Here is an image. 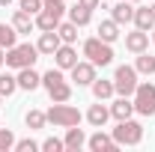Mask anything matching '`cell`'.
Returning a JSON list of instances; mask_svg holds the SVG:
<instances>
[{
    "mask_svg": "<svg viewBox=\"0 0 155 152\" xmlns=\"http://www.w3.org/2000/svg\"><path fill=\"white\" fill-rule=\"evenodd\" d=\"M45 119L51 125H57V128H72V125H81V111L72 107V104H66V101H54L48 107Z\"/></svg>",
    "mask_w": 155,
    "mask_h": 152,
    "instance_id": "cell-1",
    "label": "cell"
},
{
    "mask_svg": "<svg viewBox=\"0 0 155 152\" xmlns=\"http://www.w3.org/2000/svg\"><path fill=\"white\" fill-rule=\"evenodd\" d=\"M84 57L90 60L96 69H98V66H110V63H114V48H110V42L93 36V39L84 42Z\"/></svg>",
    "mask_w": 155,
    "mask_h": 152,
    "instance_id": "cell-2",
    "label": "cell"
},
{
    "mask_svg": "<svg viewBox=\"0 0 155 152\" xmlns=\"http://www.w3.org/2000/svg\"><path fill=\"white\" fill-rule=\"evenodd\" d=\"M36 60H39V48H36V45H30V42L6 48V66H12V69H24V66H33Z\"/></svg>",
    "mask_w": 155,
    "mask_h": 152,
    "instance_id": "cell-3",
    "label": "cell"
},
{
    "mask_svg": "<svg viewBox=\"0 0 155 152\" xmlns=\"http://www.w3.org/2000/svg\"><path fill=\"white\" fill-rule=\"evenodd\" d=\"M114 140L119 146H137L143 140V125L137 119H119L114 128Z\"/></svg>",
    "mask_w": 155,
    "mask_h": 152,
    "instance_id": "cell-4",
    "label": "cell"
},
{
    "mask_svg": "<svg viewBox=\"0 0 155 152\" xmlns=\"http://www.w3.org/2000/svg\"><path fill=\"white\" fill-rule=\"evenodd\" d=\"M137 69L134 66H116V72H114V90L119 95H134L137 90Z\"/></svg>",
    "mask_w": 155,
    "mask_h": 152,
    "instance_id": "cell-5",
    "label": "cell"
},
{
    "mask_svg": "<svg viewBox=\"0 0 155 152\" xmlns=\"http://www.w3.org/2000/svg\"><path fill=\"white\" fill-rule=\"evenodd\" d=\"M131 101H134V114L152 116L155 114V84H137Z\"/></svg>",
    "mask_w": 155,
    "mask_h": 152,
    "instance_id": "cell-6",
    "label": "cell"
},
{
    "mask_svg": "<svg viewBox=\"0 0 155 152\" xmlns=\"http://www.w3.org/2000/svg\"><path fill=\"white\" fill-rule=\"evenodd\" d=\"M69 72H72V81H75L78 87H90V84L96 81V66H93L90 60H87V63H81V60H78Z\"/></svg>",
    "mask_w": 155,
    "mask_h": 152,
    "instance_id": "cell-7",
    "label": "cell"
},
{
    "mask_svg": "<svg viewBox=\"0 0 155 152\" xmlns=\"http://www.w3.org/2000/svg\"><path fill=\"white\" fill-rule=\"evenodd\" d=\"M87 146H90L93 152H116L119 149V143L114 140V134H104L101 128H98L93 137H87Z\"/></svg>",
    "mask_w": 155,
    "mask_h": 152,
    "instance_id": "cell-8",
    "label": "cell"
},
{
    "mask_svg": "<svg viewBox=\"0 0 155 152\" xmlns=\"http://www.w3.org/2000/svg\"><path fill=\"white\" fill-rule=\"evenodd\" d=\"M60 45H63V39H60L57 30H45V33L39 36V42H36L39 54H48V57H54V51H57Z\"/></svg>",
    "mask_w": 155,
    "mask_h": 152,
    "instance_id": "cell-9",
    "label": "cell"
},
{
    "mask_svg": "<svg viewBox=\"0 0 155 152\" xmlns=\"http://www.w3.org/2000/svg\"><path fill=\"white\" fill-rule=\"evenodd\" d=\"M54 63H57V69H72L78 63V51H75V45H60L57 51H54Z\"/></svg>",
    "mask_w": 155,
    "mask_h": 152,
    "instance_id": "cell-10",
    "label": "cell"
},
{
    "mask_svg": "<svg viewBox=\"0 0 155 152\" xmlns=\"http://www.w3.org/2000/svg\"><path fill=\"white\" fill-rule=\"evenodd\" d=\"M18 90H36V87H42V75L39 72H33V66H24V69H18Z\"/></svg>",
    "mask_w": 155,
    "mask_h": 152,
    "instance_id": "cell-11",
    "label": "cell"
},
{
    "mask_svg": "<svg viewBox=\"0 0 155 152\" xmlns=\"http://www.w3.org/2000/svg\"><path fill=\"white\" fill-rule=\"evenodd\" d=\"M33 18H36V27L42 30V33H45V30H57V27H60V18H63V15L45 6L42 12H36V15H33Z\"/></svg>",
    "mask_w": 155,
    "mask_h": 152,
    "instance_id": "cell-12",
    "label": "cell"
},
{
    "mask_svg": "<svg viewBox=\"0 0 155 152\" xmlns=\"http://www.w3.org/2000/svg\"><path fill=\"white\" fill-rule=\"evenodd\" d=\"M131 114H134V101H131L128 95H119L114 104H110V116H114L116 122H119V119H131Z\"/></svg>",
    "mask_w": 155,
    "mask_h": 152,
    "instance_id": "cell-13",
    "label": "cell"
},
{
    "mask_svg": "<svg viewBox=\"0 0 155 152\" xmlns=\"http://www.w3.org/2000/svg\"><path fill=\"white\" fill-rule=\"evenodd\" d=\"M107 119H110V107H104L101 101H98V104H90V111H87V122H90L93 128H104Z\"/></svg>",
    "mask_w": 155,
    "mask_h": 152,
    "instance_id": "cell-14",
    "label": "cell"
},
{
    "mask_svg": "<svg viewBox=\"0 0 155 152\" xmlns=\"http://www.w3.org/2000/svg\"><path fill=\"white\" fill-rule=\"evenodd\" d=\"M125 48H128L131 54L146 51V48H149V33H146V30H134V33H128V36H125Z\"/></svg>",
    "mask_w": 155,
    "mask_h": 152,
    "instance_id": "cell-15",
    "label": "cell"
},
{
    "mask_svg": "<svg viewBox=\"0 0 155 152\" xmlns=\"http://www.w3.org/2000/svg\"><path fill=\"white\" fill-rule=\"evenodd\" d=\"M110 18L116 24H128V21H134V6H131V0H119L114 9H110Z\"/></svg>",
    "mask_w": 155,
    "mask_h": 152,
    "instance_id": "cell-16",
    "label": "cell"
},
{
    "mask_svg": "<svg viewBox=\"0 0 155 152\" xmlns=\"http://www.w3.org/2000/svg\"><path fill=\"white\" fill-rule=\"evenodd\" d=\"M66 149L69 152H78L81 146H87V134H84V128H78V125H72V128H66Z\"/></svg>",
    "mask_w": 155,
    "mask_h": 152,
    "instance_id": "cell-17",
    "label": "cell"
},
{
    "mask_svg": "<svg viewBox=\"0 0 155 152\" xmlns=\"http://www.w3.org/2000/svg\"><path fill=\"white\" fill-rule=\"evenodd\" d=\"M134 27H137V30H146V33L155 27V15H152V9H149V6L134 9Z\"/></svg>",
    "mask_w": 155,
    "mask_h": 152,
    "instance_id": "cell-18",
    "label": "cell"
},
{
    "mask_svg": "<svg viewBox=\"0 0 155 152\" xmlns=\"http://www.w3.org/2000/svg\"><path fill=\"white\" fill-rule=\"evenodd\" d=\"M69 21H72V24H78V27H87V24L93 21V9H87V6L75 3V6L69 9Z\"/></svg>",
    "mask_w": 155,
    "mask_h": 152,
    "instance_id": "cell-19",
    "label": "cell"
},
{
    "mask_svg": "<svg viewBox=\"0 0 155 152\" xmlns=\"http://www.w3.org/2000/svg\"><path fill=\"white\" fill-rule=\"evenodd\" d=\"M12 27H15L18 33H30V30L36 27V18H33L30 12H24V9H18V12L12 15Z\"/></svg>",
    "mask_w": 155,
    "mask_h": 152,
    "instance_id": "cell-20",
    "label": "cell"
},
{
    "mask_svg": "<svg viewBox=\"0 0 155 152\" xmlns=\"http://www.w3.org/2000/svg\"><path fill=\"white\" fill-rule=\"evenodd\" d=\"M134 69H137V75H155V57L146 54V51H140L137 60H134Z\"/></svg>",
    "mask_w": 155,
    "mask_h": 152,
    "instance_id": "cell-21",
    "label": "cell"
},
{
    "mask_svg": "<svg viewBox=\"0 0 155 152\" xmlns=\"http://www.w3.org/2000/svg\"><path fill=\"white\" fill-rule=\"evenodd\" d=\"M98 39H104V42H116V39H119V24H116L114 18L101 21V24H98Z\"/></svg>",
    "mask_w": 155,
    "mask_h": 152,
    "instance_id": "cell-22",
    "label": "cell"
},
{
    "mask_svg": "<svg viewBox=\"0 0 155 152\" xmlns=\"http://www.w3.org/2000/svg\"><path fill=\"white\" fill-rule=\"evenodd\" d=\"M90 87H93V95H96V101H104V98H110V95L116 93V90H114V81H98V78H96Z\"/></svg>",
    "mask_w": 155,
    "mask_h": 152,
    "instance_id": "cell-23",
    "label": "cell"
},
{
    "mask_svg": "<svg viewBox=\"0 0 155 152\" xmlns=\"http://www.w3.org/2000/svg\"><path fill=\"white\" fill-rule=\"evenodd\" d=\"M48 95H51V101H69V98H72V87H69V81L54 84V87L48 90Z\"/></svg>",
    "mask_w": 155,
    "mask_h": 152,
    "instance_id": "cell-24",
    "label": "cell"
},
{
    "mask_svg": "<svg viewBox=\"0 0 155 152\" xmlns=\"http://www.w3.org/2000/svg\"><path fill=\"white\" fill-rule=\"evenodd\" d=\"M57 33H60V39L66 42V45H75L78 42V24H72V21H60V27H57Z\"/></svg>",
    "mask_w": 155,
    "mask_h": 152,
    "instance_id": "cell-25",
    "label": "cell"
},
{
    "mask_svg": "<svg viewBox=\"0 0 155 152\" xmlns=\"http://www.w3.org/2000/svg\"><path fill=\"white\" fill-rule=\"evenodd\" d=\"M18 39V30L12 24H0V48H12Z\"/></svg>",
    "mask_w": 155,
    "mask_h": 152,
    "instance_id": "cell-26",
    "label": "cell"
},
{
    "mask_svg": "<svg viewBox=\"0 0 155 152\" xmlns=\"http://www.w3.org/2000/svg\"><path fill=\"white\" fill-rule=\"evenodd\" d=\"M24 122H27V128H30V131H36V128H45V122H48V119H45L42 111H27Z\"/></svg>",
    "mask_w": 155,
    "mask_h": 152,
    "instance_id": "cell-27",
    "label": "cell"
},
{
    "mask_svg": "<svg viewBox=\"0 0 155 152\" xmlns=\"http://www.w3.org/2000/svg\"><path fill=\"white\" fill-rule=\"evenodd\" d=\"M18 90V78L15 75H0V95H12Z\"/></svg>",
    "mask_w": 155,
    "mask_h": 152,
    "instance_id": "cell-28",
    "label": "cell"
},
{
    "mask_svg": "<svg viewBox=\"0 0 155 152\" xmlns=\"http://www.w3.org/2000/svg\"><path fill=\"white\" fill-rule=\"evenodd\" d=\"M60 81H66V78H63V69H48V72L42 75V87H45V90H51V87L60 84Z\"/></svg>",
    "mask_w": 155,
    "mask_h": 152,
    "instance_id": "cell-29",
    "label": "cell"
},
{
    "mask_svg": "<svg viewBox=\"0 0 155 152\" xmlns=\"http://www.w3.org/2000/svg\"><path fill=\"white\" fill-rule=\"evenodd\" d=\"M9 149H15V134H12V128H0V152Z\"/></svg>",
    "mask_w": 155,
    "mask_h": 152,
    "instance_id": "cell-30",
    "label": "cell"
},
{
    "mask_svg": "<svg viewBox=\"0 0 155 152\" xmlns=\"http://www.w3.org/2000/svg\"><path fill=\"white\" fill-rule=\"evenodd\" d=\"M42 149V143H36L33 137H24V140H15V152H36Z\"/></svg>",
    "mask_w": 155,
    "mask_h": 152,
    "instance_id": "cell-31",
    "label": "cell"
},
{
    "mask_svg": "<svg viewBox=\"0 0 155 152\" xmlns=\"http://www.w3.org/2000/svg\"><path fill=\"white\" fill-rule=\"evenodd\" d=\"M42 149H45V152H63L66 143H63L60 137H48V140H42Z\"/></svg>",
    "mask_w": 155,
    "mask_h": 152,
    "instance_id": "cell-32",
    "label": "cell"
},
{
    "mask_svg": "<svg viewBox=\"0 0 155 152\" xmlns=\"http://www.w3.org/2000/svg\"><path fill=\"white\" fill-rule=\"evenodd\" d=\"M21 9H24V12H30V15H36V12L45 9V3H42V0H21Z\"/></svg>",
    "mask_w": 155,
    "mask_h": 152,
    "instance_id": "cell-33",
    "label": "cell"
},
{
    "mask_svg": "<svg viewBox=\"0 0 155 152\" xmlns=\"http://www.w3.org/2000/svg\"><path fill=\"white\" fill-rule=\"evenodd\" d=\"M42 3H45L48 9H54V12H60V15L66 12V6H63V0H42Z\"/></svg>",
    "mask_w": 155,
    "mask_h": 152,
    "instance_id": "cell-34",
    "label": "cell"
},
{
    "mask_svg": "<svg viewBox=\"0 0 155 152\" xmlns=\"http://www.w3.org/2000/svg\"><path fill=\"white\" fill-rule=\"evenodd\" d=\"M78 3H81V6H87V9H98V3H101V0H78Z\"/></svg>",
    "mask_w": 155,
    "mask_h": 152,
    "instance_id": "cell-35",
    "label": "cell"
},
{
    "mask_svg": "<svg viewBox=\"0 0 155 152\" xmlns=\"http://www.w3.org/2000/svg\"><path fill=\"white\" fill-rule=\"evenodd\" d=\"M6 63V48H0V66Z\"/></svg>",
    "mask_w": 155,
    "mask_h": 152,
    "instance_id": "cell-36",
    "label": "cell"
},
{
    "mask_svg": "<svg viewBox=\"0 0 155 152\" xmlns=\"http://www.w3.org/2000/svg\"><path fill=\"white\" fill-rule=\"evenodd\" d=\"M9 3H12V0H0V6H9Z\"/></svg>",
    "mask_w": 155,
    "mask_h": 152,
    "instance_id": "cell-37",
    "label": "cell"
},
{
    "mask_svg": "<svg viewBox=\"0 0 155 152\" xmlns=\"http://www.w3.org/2000/svg\"><path fill=\"white\" fill-rule=\"evenodd\" d=\"M149 33H152V42H155V27H152V30H149Z\"/></svg>",
    "mask_w": 155,
    "mask_h": 152,
    "instance_id": "cell-38",
    "label": "cell"
},
{
    "mask_svg": "<svg viewBox=\"0 0 155 152\" xmlns=\"http://www.w3.org/2000/svg\"><path fill=\"white\" fill-rule=\"evenodd\" d=\"M149 9H152V15H155V3H152V6H149Z\"/></svg>",
    "mask_w": 155,
    "mask_h": 152,
    "instance_id": "cell-39",
    "label": "cell"
},
{
    "mask_svg": "<svg viewBox=\"0 0 155 152\" xmlns=\"http://www.w3.org/2000/svg\"><path fill=\"white\" fill-rule=\"evenodd\" d=\"M131 3H140V0H131Z\"/></svg>",
    "mask_w": 155,
    "mask_h": 152,
    "instance_id": "cell-40",
    "label": "cell"
},
{
    "mask_svg": "<svg viewBox=\"0 0 155 152\" xmlns=\"http://www.w3.org/2000/svg\"><path fill=\"white\" fill-rule=\"evenodd\" d=\"M0 101H3V95H0Z\"/></svg>",
    "mask_w": 155,
    "mask_h": 152,
    "instance_id": "cell-41",
    "label": "cell"
}]
</instances>
